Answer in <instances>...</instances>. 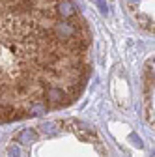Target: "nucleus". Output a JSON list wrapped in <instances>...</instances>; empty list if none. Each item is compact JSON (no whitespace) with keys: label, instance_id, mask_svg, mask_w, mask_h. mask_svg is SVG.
<instances>
[{"label":"nucleus","instance_id":"1","mask_svg":"<svg viewBox=\"0 0 155 157\" xmlns=\"http://www.w3.org/2000/svg\"><path fill=\"white\" fill-rule=\"evenodd\" d=\"M88 41L73 0H0V73L79 71Z\"/></svg>","mask_w":155,"mask_h":157},{"label":"nucleus","instance_id":"2","mask_svg":"<svg viewBox=\"0 0 155 157\" xmlns=\"http://www.w3.org/2000/svg\"><path fill=\"white\" fill-rule=\"evenodd\" d=\"M45 99L52 107H58V105H62V101L66 99V94H64L62 88H58V86H49L45 90Z\"/></svg>","mask_w":155,"mask_h":157},{"label":"nucleus","instance_id":"3","mask_svg":"<svg viewBox=\"0 0 155 157\" xmlns=\"http://www.w3.org/2000/svg\"><path fill=\"white\" fill-rule=\"evenodd\" d=\"M36 139H37V133L34 129H23L21 133L17 135V142L25 144V146H30L32 142H36Z\"/></svg>","mask_w":155,"mask_h":157},{"label":"nucleus","instance_id":"4","mask_svg":"<svg viewBox=\"0 0 155 157\" xmlns=\"http://www.w3.org/2000/svg\"><path fill=\"white\" fill-rule=\"evenodd\" d=\"M56 127H58L56 124L47 122V124H41V127H40V129H41V133H43V135H47V136H54V135L58 133V129H56Z\"/></svg>","mask_w":155,"mask_h":157},{"label":"nucleus","instance_id":"5","mask_svg":"<svg viewBox=\"0 0 155 157\" xmlns=\"http://www.w3.org/2000/svg\"><path fill=\"white\" fill-rule=\"evenodd\" d=\"M8 157H21V150L17 146H9L8 148Z\"/></svg>","mask_w":155,"mask_h":157}]
</instances>
